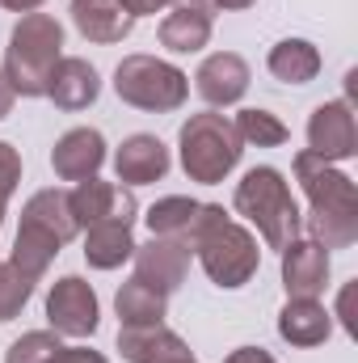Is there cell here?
<instances>
[{
    "label": "cell",
    "mask_w": 358,
    "mask_h": 363,
    "mask_svg": "<svg viewBox=\"0 0 358 363\" xmlns=\"http://www.w3.org/2000/svg\"><path fill=\"white\" fill-rule=\"evenodd\" d=\"M295 182L308 199V237L321 250H350L358 241V186L337 165L321 161L316 152H295Z\"/></svg>",
    "instance_id": "6da1fadb"
},
{
    "label": "cell",
    "mask_w": 358,
    "mask_h": 363,
    "mask_svg": "<svg viewBox=\"0 0 358 363\" xmlns=\"http://www.w3.org/2000/svg\"><path fill=\"white\" fill-rule=\"evenodd\" d=\"M64 60V26L51 13H21L4 47V81L17 97H47V81Z\"/></svg>",
    "instance_id": "7a4b0ae2"
},
{
    "label": "cell",
    "mask_w": 358,
    "mask_h": 363,
    "mask_svg": "<svg viewBox=\"0 0 358 363\" xmlns=\"http://www.w3.org/2000/svg\"><path fill=\"white\" fill-rule=\"evenodd\" d=\"M232 207H236V216H245L262 233V241L270 250H287L299 237V228H304V216H299V203L291 194V182L282 178V169H274V165H253L245 178L236 182Z\"/></svg>",
    "instance_id": "3957f363"
},
{
    "label": "cell",
    "mask_w": 358,
    "mask_h": 363,
    "mask_svg": "<svg viewBox=\"0 0 358 363\" xmlns=\"http://www.w3.org/2000/svg\"><path fill=\"white\" fill-rule=\"evenodd\" d=\"M190 254L198 258V267L207 271V279H211L215 287H224V291L245 287V283L258 274V267H262L258 237H253L245 224H236L219 203H215V211L207 216V224L198 228Z\"/></svg>",
    "instance_id": "277c9868"
},
{
    "label": "cell",
    "mask_w": 358,
    "mask_h": 363,
    "mask_svg": "<svg viewBox=\"0 0 358 363\" xmlns=\"http://www.w3.org/2000/svg\"><path fill=\"white\" fill-rule=\"evenodd\" d=\"M245 157V144L232 127V118H224L219 110H202L190 114L178 131V161L185 178L198 186H219Z\"/></svg>",
    "instance_id": "5b68a950"
},
{
    "label": "cell",
    "mask_w": 358,
    "mask_h": 363,
    "mask_svg": "<svg viewBox=\"0 0 358 363\" xmlns=\"http://www.w3.org/2000/svg\"><path fill=\"white\" fill-rule=\"evenodd\" d=\"M114 93L144 114H173L190 97V77L156 55H122V64L114 68Z\"/></svg>",
    "instance_id": "8992f818"
},
{
    "label": "cell",
    "mask_w": 358,
    "mask_h": 363,
    "mask_svg": "<svg viewBox=\"0 0 358 363\" xmlns=\"http://www.w3.org/2000/svg\"><path fill=\"white\" fill-rule=\"evenodd\" d=\"M47 325L59 338H93L101 325V304L89 279L81 274H64L51 283L47 291Z\"/></svg>",
    "instance_id": "52a82bcc"
},
{
    "label": "cell",
    "mask_w": 358,
    "mask_h": 363,
    "mask_svg": "<svg viewBox=\"0 0 358 363\" xmlns=\"http://www.w3.org/2000/svg\"><path fill=\"white\" fill-rule=\"evenodd\" d=\"M308 152H316L329 165L350 161L358 152V123H354V101L350 97L321 101L308 114Z\"/></svg>",
    "instance_id": "ba28073f"
},
{
    "label": "cell",
    "mask_w": 358,
    "mask_h": 363,
    "mask_svg": "<svg viewBox=\"0 0 358 363\" xmlns=\"http://www.w3.org/2000/svg\"><path fill=\"white\" fill-rule=\"evenodd\" d=\"M68 203H72V216H76L81 233H85L89 224H97V220H127V224L139 220V199H135V190L122 186V182L85 178L68 190Z\"/></svg>",
    "instance_id": "9c48e42d"
},
{
    "label": "cell",
    "mask_w": 358,
    "mask_h": 363,
    "mask_svg": "<svg viewBox=\"0 0 358 363\" xmlns=\"http://www.w3.org/2000/svg\"><path fill=\"white\" fill-rule=\"evenodd\" d=\"M282 254V287H287V300H321L325 287H329V271H333V258L329 250H321L312 237H295Z\"/></svg>",
    "instance_id": "30bf717a"
},
{
    "label": "cell",
    "mask_w": 358,
    "mask_h": 363,
    "mask_svg": "<svg viewBox=\"0 0 358 363\" xmlns=\"http://www.w3.org/2000/svg\"><path fill=\"white\" fill-rule=\"evenodd\" d=\"M249 64L236 55V51H215V55H207L202 64H198V72H194V89L198 97L211 106V110H228V106H236L245 93H249Z\"/></svg>",
    "instance_id": "8fae6325"
},
{
    "label": "cell",
    "mask_w": 358,
    "mask_h": 363,
    "mask_svg": "<svg viewBox=\"0 0 358 363\" xmlns=\"http://www.w3.org/2000/svg\"><path fill=\"white\" fill-rule=\"evenodd\" d=\"M190 258H194V254H190L181 241H169V237H152V241L135 245V254H131V262H135V279L152 283V287L165 291V296H173L181 283H185V274H190Z\"/></svg>",
    "instance_id": "7c38bea8"
},
{
    "label": "cell",
    "mask_w": 358,
    "mask_h": 363,
    "mask_svg": "<svg viewBox=\"0 0 358 363\" xmlns=\"http://www.w3.org/2000/svg\"><path fill=\"white\" fill-rule=\"evenodd\" d=\"M169 165H173V157H169L165 140H156L148 131H135L114 148V174L122 186H152L169 174Z\"/></svg>",
    "instance_id": "4fadbf2b"
},
{
    "label": "cell",
    "mask_w": 358,
    "mask_h": 363,
    "mask_svg": "<svg viewBox=\"0 0 358 363\" xmlns=\"http://www.w3.org/2000/svg\"><path fill=\"white\" fill-rule=\"evenodd\" d=\"M118 351L127 363H194L190 342L178 330L161 325H122L118 330Z\"/></svg>",
    "instance_id": "5bb4252c"
},
{
    "label": "cell",
    "mask_w": 358,
    "mask_h": 363,
    "mask_svg": "<svg viewBox=\"0 0 358 363\" xmlns=\"http://www.w3.org/2000/svg\"><path fill=\"white\" fill-rule=\"evenodd\" d=\"M101 165H105V135L97 127H72L51 148V169H55L59 182L97 178Z\"/></svg>",
    "instance_id": "9a60e30c"
},
{
    "label": "cell",
    "mask_w": 358,
    "mask_h": 363,
    "mask_svg": "<svg viewBox=\"0 0 358 363\" xmlns=\"http://www.w3.org/2000/svg\"><path fill=\"white\" fill-rule=\"evenodd\" d=\"M135 9L131 0H72V26L81 30V38H89L97 47H114L135 30Z\"/></svg>",
    "instance_id": "2e32d148"
},
{
    "label": "cell",
    "mask_w": 358,
    "mask_h": 363,
    "mask_svg": "<svg viewBox=\"0 0 358 363\" xmlns=\"http://www.w3.org/2000/svg\"><path fill=\"white\" fill-rule=\"evenodd\" d=\"M211 211H215V203H198V199H190V194H169V199H156V203L148 207L144 224H148L152 237H169V241H181V245L190 250Z\"/></svg>",
    "instance_id": "e0dca14e"
},
{
    "label": "cell",
    "mask_w": 358,
    "mask_h": 363,
    "mask_svg": "<svg viewBox=\"0 0 358 363\" xmlns=\"http://www.w3.org/2000/svg\"><path fill=\"white\" fill-rule=\"evenodd\" d=\"M47 97H51L59 110H68V114L89 110L93 101L101 97V72L93 68L89 60H81V55H64V60L55 64L51 81H47Z\"/></svg>",
    "instance_id": "ac0fdd59"
},
{
    "label": "cell",
    "mask_w": 358,
    "mask_h": 363,
    "mask_svg": "<svg viewBox=\"0 0 358 363\" xmlns=\"http://www.w3.org/2000/svg\"><path fill=\"white\" fill-rule=\"evenodd\" d=\"M4 363H110V359L89 351V347H68L55 330H30L4 351Z\"/></svg>",
    "instance_id": "d6986e66"
},
{
    "label": "cell",
    "mask_w": 358,
    "mask_h": 363,
    "mask_svg": "<svg viewBox=\"0 0 358 363\" xmlns=\"http://www.w3.org/2000/svg\"><path fill=\"white\" fill-rule=\"evenodd\" d=\"M333 334V313L321 300H287L278 308V338L291 347H321Z\"/></svg>",
    "instance_id": "ffe728a7"
},
{
    "label": "cell",
    "mask_w": 358,
    "mask_h": 363,
    "mask_svg": "<svg viewBox=\"0 0 358 363\" xmlns=\"http://www.w3.org/2000/svg\"><path fill=\"white\" fill-rule=\"evenodd\" d=\"M21 224H34V228L51 233L59 245H68V241L81 237V224H76V216H72L68 190H55V186H47V190H38V194L25 199V207H21Z\"/></svg>",
    "instance_id": "44dd1931"
},
{
    "label": "cell",
    "mask_w": 358,
    "mask_h": 363,
    "mask_svg": "<svg viewBox=\"0 0 358 363\" xmlns=\"http://www.w3.org/2000/svg\"><path fill=\"white\" fill-rule=\"evenodd\" d=\"M135 224L127 220H97L85 228V262L93 271H118L122 262H131L135 254V237H131Z\"/></svg>",
    "instance_id": "7402d4cb"
},
{
    "label": "cell",
    "mask_w": 358,
    "mask_h": 363,
    "mask_svg": "<svg viewBox=\"0 0 358 363\" xmlns=\"http://www.w3.org/2000/svg\"><path fill=\"white\" fill-rule=\"evenodd\" d=\"M211 30H215V17L211 13H198V9H169L165 17H161V26H156V38H161V47L165 51H173V55H198L207 43H211Z\"/></svg>",
    "instance_id": "603a6c76"
},
{
    "label": "cell",
    "mask_w": 358,
    "mask_h": 363,
    "mask_svg": "<svg viewBox=\"0 0 358 363\" xmlns=\"http://www.w3.org/2000/svg\"><path fill=\"white\" fill-rule=\"evenodd\" d=\"M266 68L282 85H312L321 77V51L308 38H282V43L270 47Z\"/></svg>",
    "instance_id": "cb8c5ba5"
},
{
    "label": "cell",
    "mask_w": 358,
    "mask_h": 363,
    "mask_svg": "<svg viewBox=\"0 0 358 363\" xmlns=\"http://www.w3.org/2000/svg\"><path fill=\"white\" fill-rule=\"evenodd\" d=\"M114 313H118L122 325H161L169 317V296L131 274L114 296Z\"/></svg>",
    "instance_id": "d4e9b609"
},
{
    "label": "cell",
    "mask_w": 358,
    "mask_h": 363,
    "mask_svg": "<svg viewBox=\"0 0 358 363\" xmlns=\"http://www.w3.org/2000/svg\"><path fill=\"white\" fill-rule=\"evenodd\" d=\"M59 241L51 237V233H42V228H34V224H21L17 228V241H13V254H8V267L17 274H25L34 287L42 283V274L51 271V262L59 258Z\"/></svg>",
    "instance_id": "484cf974"
},
{
    "label": "cell",
    "mask_w": 358,
    "mask_h": 363,
    "mask_svg": "<svg viewBox=\"0 0 358 363\" xmlns=\"http://www.w3.org/2000/svg\"><path fill=\"white\" fill-rule=\"evenodd\" d=\"M232 127H236L241 144H249V148H282V144L291 140L287 123H282L278 114L262 110V106H249V110H241V114L232 118Z\"/></svg>",
    "instance_id": "4316f807"
},
{
    "label": "cell",
    "mask_w": 358,
    "mask_h": 363,
    "mask_svg": "<svg viewBox=\"0 0 358 363\" xmlns=\"http://www.w3.org/2000/svg\"><path fill=\"white\" fill-rule=\"evenodd\" d=\"M30 296H34V283L25 274H17L8 262H0V325L13 321V317H21V308L30 304Z\"/></svg>",
    "instance_id": "83f0119b"
},
{
    "label": "cell",
    "mask_w": 358,
    "mask_h": 363,
    "mask_svg": "<svg viewBox=\"0 0 358 363\" xmlns=\"http://www.w3.org/2000/svg\"><path fill=\"white\" fill-rule=\"evenodd\" d=\"M17 182H21V152L0 140V203H4V207H8V199H13Z\"/></svg>",
    "instance_id": "f1b7e54d"
},
{
    "label": "cell",
    "mask_w": 358,
    "mask_h": 363,
    "mask_svg": "<svg viewBox=\"0 0 358 363\" xmlns=\"http://www.w3.org/2000/svg\"><path fill=\"white\" fill-rule=\"evenodd\" d=\"M224 363H278V359H274L270 351H262V347H236Z\"/></svg>",
    "instance_id": "f546056e"
},
{
    "label": "cell",
    "mask_w": 358,
    "mask_h": 363,
    "mask_svg": "<svg viewBox=\"0 0 358 363\" xmlns=\"http://www.w3.org/2000/svg\"><path fill=\"white\" fill-rule=\"evenodd\" d=\"M131 9H135V17H148V13H169L173 0H131Z\"/></svg>",
    "instance_id": "4dcf8cb0"
},
{
    "label": "cell",
    "mask_w": 358,
    "mask_h": 363,
    "mask_svg": "<svg viewBox=\"0 0 358 363\" xmlns=\"http://www.w3.org/2000/svg\"><path fill=\"white\" fill-rule=\"evenodd\" d=\"M13 101H17V93H13V85L4 81V72H0V118H8L13 114Z\"/></svg>",
    "instance_id": "1f68e13d"
},
{
    "label": "cell",
    "mask_w": 358,
    "mask_h": 363,
    "mask_svg": "<svg viewBox=\"0 0 358 363\" xmlns=\"http://www.w3.org/2000/svg\"><path fill=\"white\" fill-rule=\"evenodd\" d=\"M0 4H4L8 13H38L47 0H0Z\"/></svg>",
    "instance_id": "d6a6232c"
},
{
    "label": "cell",
    "mask_w": 358,
    "mask_h": 363,
    "mask_svg": "<svg viewBox=\"0 0 358 363\" xmlns=\"http://www.w3.org/2000/svg\"><path fill=\"white\" fill-rule=\"evenodd\" d=\"M215 9H228V13H241V9H253L258 0H211Z\"/></svg>",
    "instance_id": "836d02e7"
},
{
    "label": "cell",
    "mask_w": 358,
    "mask_h": 363,
    "mask_svg": "<svg viewBox=\"0 0 358 363\" xmlns=\"http://www.w3.org/2000/svg\"><path fill=\"white\" fill-rule=\"evenodd\" d=\"M185 9H198V13H215V4L211 0H181Z\"/></svg>",
    "instance_id": "e575fe53"
},
{
    "label": "cell",
    "mask_w": 358,
    "mask_h": 363,
    "mask_svg": "<svg viewBox=\"0 0 358 363\" xmlns=\"http://www.w3.org/2000/svg\"><path fill=\"white\" fill-rule=\"evenodd\" d=\"M0 228H4V203H0Z\"/></svg>",
    "instance_id": "d590c367"
},
{
    "label": "cell",
    "mask_w": 358,
    "mask_h": 363,
    "mask_svg": "<svg viewBox=\"0 0 358 363\" xmlns=\"http://www.w3.org/2000/svg\"><path fill=\"white\" fill-rule=\"evenodd\" d=\"M194 363H198V359H194Z\"/></svg>",
    "instance_id": "8d00e7d4"
}]
</instances>
